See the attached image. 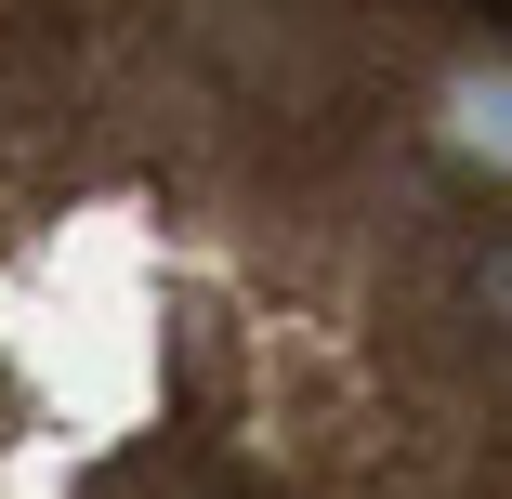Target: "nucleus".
I'll return each instance as SVG.
<instances>
[{"label": "nucleus", "mask_w": 512, "mask_h": 499, "mask_svg": "<svg viewBox=\"0 0 512 499\" xmlns=\"http://www.w3.org/2000/svg\"><path fill=\"white\" fill-rule=\"evenodd\" d=\"M0 499H512V0H0Z\"/></svg>", "instance_id": "1"}]
</instances>
